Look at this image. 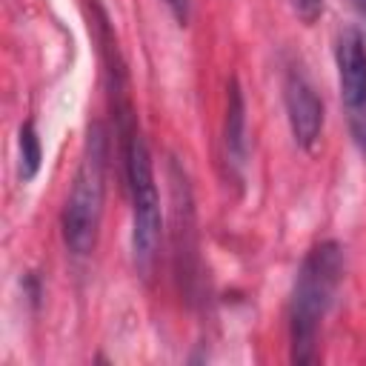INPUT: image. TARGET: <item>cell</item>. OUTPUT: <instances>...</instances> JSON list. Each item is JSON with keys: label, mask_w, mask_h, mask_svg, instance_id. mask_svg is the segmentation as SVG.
<instances>
[{"label": "cell", "mask_w": 366, "mask_h": 366, "mask_svg": "<svg viewBox=\"0 0 366 366\" xmlns=\"http://www.w3.org/2000/svg\"><path fill=\"white\" fill-rule=\"evenodd\" d=\"M106 160H109L106 132L103 126L94 123L86 134L80 166L74 172L71 192L63 206V240L74 254H89L94 249L100 214H103V194H106Z\"/></svg>", "instance_id": "cell-3"}, {"label": "cell", "mask_w": 366, "mask_h": 366, "mask_svg": "<svg viewBox=\"0 0 366 366\" xmlns=\"http://www.w3.org/2000/svg\"><path fill=\"white\" fill-rule=\"evenodd\" d=\"M17 149H20V180L29 183L34 180V174L40 172V160H43V149H40V137L31 120H26L20 126L17 134Z\"/></svg>", "instance_id": "cell-7"}, {"label": "cell", "mask_w": 366, "mask_h": 366, "mask_svg": "<svg viewBox=\"0 0 366 366\" xmlns=\"http://www.w3.org/2000/svg\"><path fill=\"white\" fill-rule=\"evenodd\" d=\"M117 129L123 137V169H126V189L132 203V254L134 266L143 277H149L157 249H160V194L154 186L152 154L137 129L132 103L114 106Z\"/></svg>", "instance_id": "cell-2"}, {"label": "cell", "mask_w": 366, "mask_h": 366, "mask_svg": "<svg viewBox=\"0 0 366 366\" xmlns=\"http://www.w3.org/2000/svg\"><path fill=\"white\" fill-rule=\"evenodd\" d=\"M340 100L357 143L366 149V40L357 29H343L335 46Z\"/></svg>", "instance_id": "cell-4"}, {"label": "cell", "mask_w": 366, "mask_h": 366, "mask_svg": "<svg viewBox=\"0 0 366 366\" xmlns=\"http://www.w3.org/2000/svg\"><path fill=\"white\" fill-rule=\"evenodd\" d=\"M166 6H169V11L180 20V26H186L189 23V11H192V3L189 0H163Z\"/></svg>", "instance_id": "cell-9"}, {"label": "cell", "mask_w": 366, "mask_h": 366, "mask_svg": "<svg viewBox=\"0 0 366 366\" xmlns=\"http://www.w3.org/2000/svg\"><path fill=\"white\" fill-rule=\"evenodd\" d=\"M283 100H286V114H289V129H292L295 143L300 149L312 152L317 146L320 129H323V103L303 71H297V69L286 71Z\"/></svg>", "instance_id": "cell-5"}, {"label": "cell", "mask_w": 366, "mask_h": 366, "mask_svg": "<svg viewBox=\"0 0 366 366\" xmlns=\"http://www.w3.org/2000/svg\"><path fill=\"white\" fill-rule=\"evenodd\" d=\"M223 149H226V163L229 172H234V177H243L246 169V103H243V92L237 86V80L229 83V97H226V123H223Z\"/></svg>", "instance_id": "cell-6"}, {"label": "cell", "mask_w": 366, "mask_h": 366, "mask_svg": "<svg viewBox=\"0 0 366 366\" xmlns=\"http://www.w3.org/2000/svg\"><path fill=\"white\" fill-rule=\"evenodd\" d=\"M340 277H343V249L335 240H323L306 252L289 300V335H292L295 363L317 360L320 326L335 303Z\"/></svg>", "instance_id": "cell-1"}, {"label": "cell", "mask_w": 366, "mask_h": 366, "mask_svg": "<svg viewBox=\"0 0 366 366\" xmlns=\"http://www.w3.org/2000/svg\"><path fill=\"white\" fill-rule=\"evenodd\" d=\"M295 9L306 23H312L323 11V0H295Z\"/></svg>", "instance_id": "cell-8"}, {"label": "cell", "mask_w": 366, "mask_h": 366, "mask_svg": "<svg viewBox=\"0 0 366 366\" xmlns=\"http://www.w3.org/2000/svg\"><path fill=\"white\" fill-rule=\"evenodd\" d=\"M349 3H352V6L357 9V14H360V17L366 20V0H349Z\"/></svg>", "instance_id": "cell-10"}]
</instances>
